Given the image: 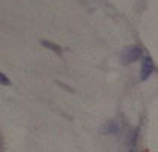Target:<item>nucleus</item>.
Returning <instances> with one entry per match:
<instances>
[{
	"instance_id": "4",
	"label": "nucleus",
	"mask_w": 158,
	"mask_h": 152,
	"mask_svg": "<svg viewBox=\"0 0 158 152\" xmlns=\"http://www.w3.org/2000/svg\"><path fill=\"white\" fill-rule=\"evenodd\" d=\"M0 82H2L3 86H11V80H9V78L6 77V74H3V72L0 74Z\"/></svg>"
},
{
	"instance_id": "1",
	"label": "nucleus",
	"mask_w": 158,
	"mask_h": 152,
	"mask_svg": "<svg viewBox=\"0 0 158 152\" xmlns=\"http://www.w3.org/2000/svg\"><path fill=\"white\" fill-rule=\"evenodd\" d=\"M140 57H142V48L139 45H128V47L123 48L121 53V59L123 65H130L135 60H139Z\"/></svg>"
},
{
	"instance_id": "3",
	"label": "nucleus",
	"mask_w": 158,
	"mask_h": 152,
	"mask_svg": "<svg viewBox=\"0 0 158 152\" xmlns=\"http://www.w3.org/2000/svg\"><path fill=\"white\" fill-rule=\"evenodd\" d=\"M41 44L44 45V47L50 48V50H53V51H56V53H62V47H59L57 44H54V42H50V41H41Z\"/></svg>"
},
{
	"instance_id": "2",
	"label": "nucleus",
	"mask_w": 158,
	"mask_h": 152,
	"mask_svg": "<svg viewBox=\"0 0 158 152\" xmlns=\"http://www.w3.org/2000/svg\"><path fill=\"white\" fill-rule=\"evenodd\" d=\"M154 72V60L146 56L143 60H142V68H140V80L145 82L151 77V74Z\"/></svg>"
},
{
	"instance_id": "5",
	"label": "nucleus",
	"mask_w": 158,
	"mask_h": 152,
	"mask_svg": "<svg viewBox=\"0 0 158 152\" xmlns=\"http://www.w3.org/2000/svg\"><path fill=\"white\" fill-rule=\"evenodd\" d=\"M130 152H137V151H135V149H131V151H130Z\"/></svg>"
}]
</instances>
